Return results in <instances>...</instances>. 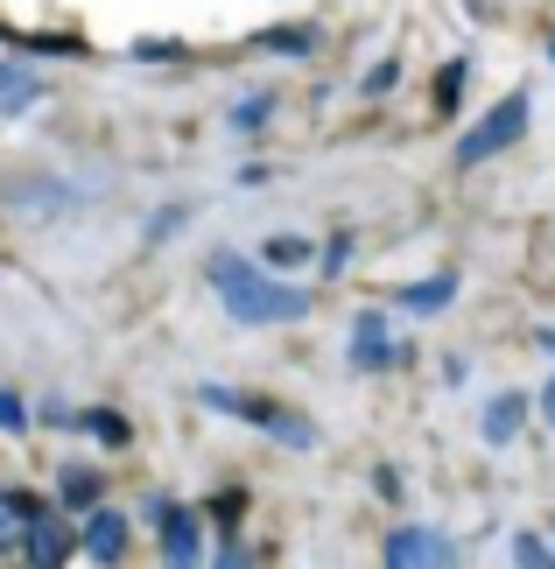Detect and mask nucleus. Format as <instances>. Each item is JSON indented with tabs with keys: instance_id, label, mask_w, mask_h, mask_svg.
<instances>
[{
	"instance_id": "obj_1",
	"label": "nucleus",
	"mask_w": 555,
	"mask_h": 569,
	"mask_svg": "<svg viewBox=\"0 0 555 569\" xmlns=\"http://www.w3.org/2000/svg\"><path fill=\"white\" fill-rule=\"evenodd\" d=\"M205 274H211V289L226 296V310L239 323H296V317H309V289H288V281H275L268 268H254L247 253H211Z\"/></svg>"
},
{
	"instance_id": "obj_2",
	"label": "nucleus",
	"mask_w": 555,
	"mask_h": 569,
	"mask_svg": "<svg viewBox=\"0 0 555 569\" xmlns=\"http://www.w3.org/2000/svg\"><path fill=\"white\" fill-rule=\"evenodd\" d=\"M197 401H205L211 415H239V422L268 429L281 450H317V429H309L296 408H281V401H260V393H239V387H197Z\"/></svg>"
},
{
	"instance_id": "obj_3",
	"label": "nucleus",
	"mask_w": 555,
	"mask_h": 569,
	"mask_svg": "<svg viewBox=\"0 0 555 569\" xmlns=\"http://www.w3.org/2000/svg\"><path fill=\"white\" fill-rule=\"evenodd\" d=\"M521 141H527V92H506L493 113L457 141V169H478V162H493V156H506V148H521Z\"/></svg>"
},
{
	"instance_id": "obj_4",
	"label": "nucleus",
	"mask_w": 555,
	"mask_h": 569,
	"mask_svg": "<svg viewBox=\"0 0 555 569\" xmlns=\"http://www.w3.org/2000/svg\"><path fill=\"white\" fill-rule=\"evenodd\" d=\"M148 520L162 528V556L176 569L205 562V520H197V507H184V499H148Z\"/></svg>"
},
{
	"instance_id": "obj_5",
	"label": "nucleus",
	"mask_w": 555,
	"mask_h": 569,
	"mask_svg": "<svg viewBox=\"0 0 555 569\" xmlns=\"http://www.w3.org/2000/svg\"><path fill=\"white\" fill-rule=\"evenodd\" d=\"M21 556L42 562V569H57V562H71V556H78V535L63 528L57 513H42V507H36L29 520H21Z\"/></svg>"
},
{
	"instance_id": "obj_6",
	"label": "nucleus",
	"mask_w": 555,
	"mask_h": 569,
	"mask_svg": "<svg viewBox=\"0 0 555 569\" xmlns=\"http://www.w3.org/2000/svg\"><path fill=\"white\" fill-rule=\"evenodd\" d=\"M380 562L387 569H436V562H450V541L429 535V528H394L380 541Z\"/></svg>"
},
{
	"instance_id": "obj_7",
	"label": "nucleus",
	"mask_w": 555,
	"mask_h": 569,
	"mask_svg": "<svg viewBox=\"0 0 555 569\" xmlns=\"http://www.w3.org/2000/svg\"><path fill=\"white\" fill-rule=\"evenodd\" d=\"M78 556H92V562H120V556H127V520H120L113 507H85Z\"/></svg>"
},
{
	"instance_id": "obj_8",
	"label": "nucleus",
	"mask_w": 555,
	"mask_h": 569,
	"mask_svg": "<svg viewBox=\"0 0 555 569\" xmlns=\"http://www.w3.org/2000/svg\"><path fill=\"white\" fill-rule=\"evenodd\" d=\"M387 359H394L387 317H380V310H359V317H351V366H359V373H380Z\"/></svg>"
},
{
	"instance_id": "obj_9",
	"label": "nucleus",
	"mask_w": 555,
	"mask_h": 569,
	"mask_svg": "<svg viewBox=\"0 0 555 569\" xmlns=\"http://www.w3.org/2000/svg\"><path fill=\"white\" fill-rule=\"evenodd\" d=\"M450 296H457V274L443 268V274H422V281H408V289H394V302L402 310H415V317H436V310H450Z\"/></svg>"
},
{
	"instance_id": "obj_10",
	"label": "nucleus",
	"mask_w": 555,
	"mask_h": 569,
	"mask_svg": "<svg viewBox=\"0 0 555 569\" xmlns=\"http://www.w3.org/2000/svg\"><path fill=\"white\" fill-rule=\"evenodd\" d=\"M521 422H527V393H493V408H485V443H514V436H521Z\"/></svg>"
},
{
	"instance_id": "obj_11",
	"label": "nucleus",
	"mask_w": 555,
	"mask_h": 569,
	"mask_svg": "<svg viewBox=\"0 0 555 569\" xmlns=\"http://www.w3.org/2000/svg\"><path fill=\"white\" fill-rule=\"evenodd\" d=\"M36 99H42V78L21 71V63H0V113L21 120V113H36Z\"/></svg>"
},
{
	"instance_id": "obj_12",
	"label": "nucleus",
	"mask_w": 555,
	"mask_h": 569,
	"mask_svg": "<svg viewBox=\"0 0 555 569\" xmlns=\"http://www.w3.org/2000/svg\"><path fill=\"white\" fill-rule=\"evenodd\" d=\"M99 492H106L99 471H85V465H63V471H57V499H63V507L85 513V507H99Z\"/></svg>"
},
{
	"instance_id": "obj_13",
	"label": "nucleus",
	"mask_w": 555,
	"mask_h": 569,
	"mask_svg": "<svg viewBox=\"0 0 555 569\" xmlns=\"http://www.w3.org/2000/svg\"><path fill=\"white\" fill-rule=\"evenodd\" d=\"M71 422H78L85 436H99L106 450H127V443H135V429H127V415H113V408H85V415H71Z\"/></svg>"
},
{
	"instance_id": "obj_14",
	"label": "nucleus",
	"mask_w": 555,
	"mask_h": 569,
	"mask_svg": "<svg viewBox=\"0 0 555 569\" xmlns=\"http://www.w3.org/2000/svg\"><path fill=\"white\" fill-rule=\"evenodd\" d=\"M36 507H42L36 492H8V486H0V549H8V541H21V520H29Z\"/></svg>"
},
{
	"instance_id": "obj_15",
	"label": "nucleus",
	"mask_w": 555,
	"mask_h": 569,
	"mask_svg": "<svg viewBox=\"0 0 555 569\" xmlns=\"http://www.w3.org/2000/svg\"><path fill=\"white\" fill-rule=\"evenodd\" d=\"M260 50H275V57H309V50H317V29H303V21H281V29L260 36Z\"/></svg>"
},
{
	"instance_id": "obj_16",
	"label": "nucleus",
	"mask_w": 555,
	"mask_h": 569,
	"mask_svg": "<svg viewBox=\"0 0 555 569\" xmlns=\"http://www.w3.org/2000/svg\"><path fill=\"white\" fill-rule=\"evenodd\" d=\"M260 260H268V274H281V268L317 260V247H309V239H296V232H281V239H268V247H260Z\"/></svg>"
},
{
	"instance_id": "obj_17",
	"label": "nucleus",
	"mask_w": 555,
	"mask_h": 569,
	"mask_svg": "<svg viewBox=\"0 0 555 569\" xmlns=\"http://www.w3.org/2000/svg\"><path fill=\"white\" fill-rule=\"evenodd\" d=\"M464 78H472V63H464V57L443 63V78H436V113H450V106L464 99Z\"/></svg>"
},
{
	"instance_id": "obj_18",
	"label": "nucleus",
	"mask_w": 555,
	"mask_h": 569,
	"mask_svg": "<svg viewBox=\"0 0 555 569\" xmlns=\"http://www.w3.org/2000/svg\"><path fill=\"white\" fill-rule=\"evenodd\" d=\"M268 113H275V92H260V99H239V106H232V127H239V134H254V127L268 120Z\"/></svg>"
},
{
	"instance_id": "obj_19",
	"label": "nucleus",
	"mask_w": 555,
	"mask_h": 569,
	"mask_svg": "<svg viewBox=\"0 0 555 569\" xmlns=\"http://www.w3.org/2000/svg\"><path fill=\"white\" fill-rule=\"evenodd\" d=\"M514 562L542 569V562H555V556H548V541H542V535H514Z\"/></svg>"
},
{
	"instance_id": "obj_20",
	"label": "nucleus",
	"mask_w": 555,
	"mask_h": 569,
	"mask_svg": "<svg viewBox=\"0 0 555 569\" xmlns=\"http://www.w3.org/2000/svg\"><path fill=\"white\" fill-rule=\"evenodd\" d=\"M0 429H8V436L29 429V408H21V393H0Z\"/></svg>"
},
{
	"instance_id": "obj_21",
	"label": "nucleus",
	"mask_w": 555,
	"mask_h": 569,
	"mask_svg": "<svg viewBox=\"0 0 555 569\" xmlns=\"http://www.w3.org/2000/svg\"><path fill=\"white\" fill-rule=\"evenodd\" d=\"M394 78H402V63H373V71H366V84H359V92H366V99H380V92H387V84H394Z\"/></svg>"
},
{
	"instance_id": "obj_22",
	"label": "nucleus",
	"mask_w": 555,
	"mask_h": 569,
	"mask_svg": "<svg viewBox=\"0 0 555 569\" xmlns=\"http://www.w3.org/2000/svg\"><path fill=\"white\" fill-rule=\"evenodd\" d=\"M184 218H190V211H162V218H155V226H148V239H169L176 226H184Z\"/></svg>"
},
{
	"instance_id": "obj_23",
	"label": "nucleus",
	"mask_w": 555,
	"mask_h": 569,
	"mask_svg": "<svg viewBox=\"0 0 555 569\" xmlns=\"http://www.w3.org/2000/svg\"><path fill=\"white\" fill-rule=\"evenodd\" d=\"M535 408H542V415H548V429H555V380H548V387H542V401H535Z\"/></svg>"
},
{
	"instance_id": "obj_24",
	"label": "nucleus",
	"mask_w": 555,
	"mask_h": 569,
	"mask_svg": "<svg viewBox=\"0 0 555 569\" xmlns=\"http://www.w3.org/2000/svg\"><path fill=\"white\" fill-rule=\"evenodd\" d=\"M535 345H542V352L555 359V323H542V331H535Z\"/></svg>"
},
{
	"instance_id": "obj_25",
	"label": "nucleus",
	"mask_w": 555,
	"mask_h": 569,
	"mask_svg": "<svg viewBox=\"0 0 555 569\" xmlns=\"http://www.w3.org/2000/svg\"><path fill=\"white\" fill-rule=\"evenodd\" d=\"M548 57H555V36H548Z\"/></svg>"
}]
</instances>
